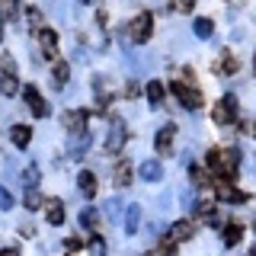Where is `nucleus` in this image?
I'll use <instances>...</instances> for the list:
<instances>
[{
    "label": "nucleus",
    "mask_w": 256,
    "mask_h": 256,
    "mask_svg": "<svg viewBox=\"0 0 256 256\" xmlns=\"http://www.w3.org/2000/svg\"><path fill=\"white\" fill-rule=\"evenodd\" d=\"M86 148H90V132H80V134H70V157L74 160H80L86 154Z\"/></svg>",
    "instance_id": "nucleus-9"
},
{
    "label": "nucleus",
    "mask_w": 256,
    "mask_h": 256,
    "mask_svg": "<svg viewBox=\"0 0 256 256\" xmlns=\"http://www.w3.org/2000/svg\"><path fill=\"white\" fill-rule=\"evenodd\" d=\"M118 214H122V202H118V198H109V202H106V218L116 221Z\"/></svg>",
    "instance_id": "nucleus-30"
},
{
    "label": "nucleus",
    "mask_w": 256,
    "mask_h": 256,
    "mask_svg": "<svg viewBox=\"0 0 256 256\" xmlns=\"http://www.w3.org/2000/svg\"><path fill=\"white\" fill-rule=\"evenodd\" d=\"M170 90H173V96H176V100H180L186 109H198V106H202V93H198L196 86L182 84V80H173V84H170Z\"/></svg>",
    "instance_id": "nucleus-1"
},
{
    "label": "nucleus",
    "mask_w": 256,
    "mask_h": 256,
    "mask_svg": "<svg viewBox=\"0 0 256 256\" xmlns=\"http://www.w3.org/2000/svg\"><path fill=\"white\" fill-rule=\"evenodd\" d=\"M122 224H125V234H128V237L138 234V230H141V205H128Z\"/></svg>",
    "instance_id": "nucleus-8"
},
{
    "label": "nucleus",
    "mask_w": 256,
    "mask_h": 256,
    "mask_svg": "<svg viewBox=\"0 0 256 256\" xmlns=\"http://www.w3.org/2000/svg\"><path fill=\"white\" fill-rule=\"evenodd\" d=\"M173 138H176V125H164V128H160V132L154 134L157 154H170V150H173Z\"/></svg>",
    "instance_id": "nucleus-6"
},
{
    "label": "nucleus",
    "mask_w": 256,
    "mask_h": 256,
    "mask_svg": "<svg viewBox=\"0 0 256 256\" xmlns=\"http://www.w3.org/2000/svg\"><path fill=\"white\" fill-rule=\"evenodd\" d=\"M68 77H70V68L64 61H54V86H64V84H68Z\"/></svg>",
    "instance_id": "nucleus-24"
},
{
    "label": "nucleus",
    "mask_w": 256,
    "mask_h": 256,
    "mask_svg": "<svg viewBox=\"0 0 256 256\" xmlns=\"http://www.w3.org/2000/svg\"><path fill=\"white\" fill-rule=\"evenodd\" d=\"M192 234H196V224H192V221H176L170 228V240H173V244H176V240H189Z\"/></svg>",
    "instance_id": "nucleus-13"
},
{
    "label": "nucleus",
    "mask_w": 256,
    "mask_h": 256,
    "mask_svg": "<svg viewBox=\"0 0 256 256\" xmlns=\"http://www.w3.org/2000/svg\"><path fill=\"white\" fill-rule=\"evenodd\" d=\"M196 4H198V0H173V6L180 13H192V10H196Z\"/></svg>",
    "instance_id": "nucleus-33"
},
{
    "label": "nucleus",
    "mask_w": 256,
    "mask_h": 256,
    "mask_svg": "<svg viewBox=\"0 0 256 256\" xmlns=\"http://www.w3.org/2000/svg\"><path fill=\"white\" fill-rule=\"evenodd\" d=\"M32 230H36L32 224H20V234H22V237H32Z\"/></svg>",
    "instance_id": "nucleus-37"
},
{
    "label": "nucleus",
    "mask_w": 256,
    "mask_h": 256,
    "mask_svg": "<svg viewBox=\"0 0 256 256\" xmlns=\"http://www.w3.org/2000/svg\"><path fill=\"white\" fill-rule=\"evenodd\" d=\"M10 138H13V144H16L20 150H26L29 141H32V128H29V125H13V128H10Z\"/></svg>",
    "instance_id": "nucleus-12"
},
{
    "label": "nucleus",
    "mask_w": 256,
    "mask_h": 256,
    "mask_svg": "<svg viewBox=\"0 0 256 256\" xmlns=\"http://www.w3.org/2000/svg\"><path fill=\"white\" fill-rule=\"evenodd\" d=\"M218 198H224V202H246V192H240V189H234V186H221L218 189Z\"/></svg>",
    "instance_id": "nucleus-18"
},
{
    "label": "nucleus",
    "mask_w": 256,
    "mask_h": 256,
    "mask_svg": "<svg viewBox=\"0 0 256 256\" xmlns=\"http://www.w3.org/2000/svg\"><path fill=\"white\" fill-rule=\"evenodd\" d=\"M112 182H116L118 189H122V186H128V182H132V166H128L125 160H122V164H116V173H112Z\"/></svg>",
    "instance_id": "nucleus-16"
},
{
    "label": "nucleus",
    "mask_w": 256,
    "mask_h": 256,
    "mask_svg": "<svg viewBox=\"0 0 256 256\" xmlns=\"http://www.w3.org/2000/svg\"><path fill=\"white\" fill-rule=\"evenodd\" d=\"M80 224H84L86 230H93L96 224H100V212H96V208H84V212H80Z\"/></svg>",
    "instance_id": "nucleus-22"
},
{
    "label": "nucleus",
    "mask_w": 256,
    "mask_h": 256,
    "mask_svg": "<svg viewBox=\"0 0 256 256\" xmlns=\"http://www.w3.org/2000/svg\"><path fill=\"white\" fill-rule=\"evenodd\" d=\"M26 208H29V212L42 208V196H38V189H26Z\"/></svg>",
    "instance_id": "nucleus-28"
},
{
    "label": "nucleus",
    "mask_w": 256,
    "mask_h": 256,
    "mask_svg": "<svg viewBox=\"0 0 256 256\" xmlns=\"http://www.w3.org/2000/svg\"><path fill=\"white\" fill-rule=\"evenodd\" d=\"M240 237H244V228H240V224H228V228H224V244L228 246H237Z\"/></svg>",
    "instance_id": "nucleus-21"
},
{
    "label": "nucleus",
    "mask_w": 256,
    "mask_h": 256,
    "mask_svg": "<svg viewBox=\"0 0 256 256\" xmlns=\"http://www.w3.org/2000/svg\"><path fill=\"white\" fill-rule=\"evenodd\" d=\"M77 189L84 192L86 198H93L96 196V176L90 170H84V173H77Z\"/></svg>",
    "instance_id": "nucleus-14"
},
{
    "label": "nucleus",
    "mask_w": 256,
    "mask_h": 256,
    "mask_svg": "<svg viewBox=\"0 0 256 256\" xmlns=\"http://www.w3.org/2000/svg\"><path fill=\"white\" fill-rule=\"evenodd\" d=\"M22 100H26V102H29V109H32V116H36V118H45V116H48V112H52V109H48V106H45V100H42V93H38V90H36V86H32V84L26 86V90H22Z\"/></svg>",
    "instance_id": "nucleus-5"
},
{
    "label": "nucleus",
    "mask_w": 256,
    "mask_h": 256,
    "mask_svg": "<svg viewBox=\"0 0 256 256\" xmlns=\"http://www.w3.org/2000/svg\"><path fill=\"white\" fill-rule=\"evenodd\" d=\"M90 253L93 256H106V240H102V237H90Z\"/></svg>",
    "instance_id": "nucleus-31"
},
{
    "label": "nucleus",
    "mask_w": 256,
    "mask_h": 256,
    "mask_svg": "<svg viewBox=\"0 0 256 256\" xmlns=\"http://www.w3.org/2000/svg\"><path fill=\"white\" fill-rule=\"evenodd\" d=\"M13 208V196H10V189H0V212H10Z\"/></svg>",
    "instance_id": "nucleus-32"
},
{
    "label": "nucleus",
    "mask_w": 256,
    "mask_h": 256,
    "mask_svg": "<svg viewBox=\"0 0 256 256\" xmlns=\"http://www.w3.org/2000/svg\"><path fill=\"white\" fill-rule=\"evenodd\" d=\"M148 100H150V109H160V102H164V84L160 80L148 84Z\"/></svg>",
    "instance_id": "nucleus-17"
},
{
    "label": "nucleus",
    "mask_w": 256,
    "mask_h": 256,
    "mask_svg": "<svg viewBox=\"0 0 256 256\" xmlns=\"http://www.w3.org/2000/svg\"><path fill=\"white\" fill-rule=\"evenodd\" d=\"M64 250H68V253H77V250H80V240H74V237L64 240Z\"/></svg>",
    "instance_id": "nucleus-34"
},
{
    "label": "nucleus",
    "mask_w": 256,
    "mask_h": 256,
    "mask_svg": "<svg viewBox=\"0 0 256 256\" xmlns=\"http://www.w3.org/2000/svg\"><path fill=\"white\" fill-rule=\"evenodd\" d=\"M125 134H128L125 122H122V118H112V122H109V138H106V154H122Z\"/></svg>",
    "instance_id": "nucleus-3"
},
{
    "label": "nucleus",
    "mask_w": 256,
    "mask_h": 256,
    "mask_svg": "<svg viewBox=\"0 0 256 256\" xmlns=\"http://www.w3.org/2000/svg\"><path fill=\"white\" fill-rule=\"evenodd\" d=\"M212 118L218 125H230V122H234V118H237V100H234V96H221L218 106L212 109Z\"/></svg>",
    "instance_id": "nucleus-4"
},
{
    "label": "nucleus",
    "mask_w": 256,
    "mask_h": 256,
    "mask_svg": "<svg viewBox=\"0 0 256 256\" xmlns=\"http://www.w3.org/2000/svg\"><path fill=\"white\" fill-rule=\"evenodd\" d=\"M16 90H20V84H16V74H6L4 80H0V93H4V96H13Z\"/></svg>",
    "instance_id": "nucleus-25"
},
{
    "label": "nucleus",
    "mask_w": 256,
    "mask_h": 256,
    "mask_svg": "<svg viewBox=\"0 0 256 256\" xmlns=\"http://www.w3.org/2000/svg\"><path fill=\"white\" fill-rule=\"evenodd\" d=\"M189 176H192V182H202V170H198V166H192Z\"/></svg>",
    "instance_id": "nucleus-36"
},
{
    "label": "nucleus",
    "mask_w": 256,
    "mask_h": 256,
    "mask_svg": "<svg viewBox=\"0 0 256 256\" xmlns=\"http://www.w3.org/2000/svg\"><path fill=\"white\" fill-rule=\"evenodd\" d=\"M16 6H20V0H0V20H13Z\"/></svg>",
    "instance_id": "nucleus-26"
},
{
    "label": "nucleus",
    "mask_w": 256,
    "mask_h": 256,
    "mask_svg": "<svg viewBox=\"0 0 256 256\" xmlns=\"http://www.w3.org/2000/svg\"><path fill=\"white\" fill-rule=\"evenodd\" d=\"M253 74H256V58H253Z\"/></svg>",
    "instance_id": "nucleus-40"
},
{
    "label": "nucleus",
    "mask_w": 256,
    "mask_h": 256,
    "mask_svg": "<svg viewBox=\"0 0 256 256\" xmlns=\"http://www.w3.org/2000/svg\"><path fill=\"white\" fill-rule=\"evenodd\" d=\"M80 4H90V0H80Z\"/></svg>",
    "instance_id": "nucleus-41"
},
{
    "label": "nucleus",
    "mask_w": 256,
    "mask_h": 256,
    "mask_svg": "<svg viewBox=\"0 0 256 256\" xmlns=\"http://www.w3.org/2000/svg\"><path fill=\"white\" fill-rule=\"evenodd\" d=\"M253 134H256V125H253Z\"/></svg>",
    "instance_id": "nucleus-42"
},
{
    "label": "nucleus",
    "mask_w": 256,
    "mask_h": 256,
    "mask_svg": "<svg viewBox=\"0 0 256 256\" xmlns=\"http://www.w3.org/2000/svg\"><path fill=\"white\" fill-rule=\"evenodd\" d=\"M192 32H196L198 38H212L214 36V22L212 20H196L192 22Z\"/></svg>",
    "instance_id": "nucleus-19"
},
{
    "label": "nucleus",
    "mask_w": 256,
    "mask_h": 256,
    "mask_svg": "<svg viewBox=\"0 0 256 256\" xmlns=\"http://www.w3.org/2000/svg\"><path fill=\"white\" fill-rule=\"evenodd\" d=\"M246 256H256V246H253V250H250V253H246Z\"/></svg>",
    "instance_id": "nucleus-39"
},
{
    "label": "nucleus",
    "mask_w": 256,
    "mask_h": 256,
    "mask_svg": "<svg viewBox=\"0 0 256 256\" xmlns=\"http://www.w3.org/2000/svg\"><path fill=\"white\" fill-rule=\"evenodd\" d=\"M22 186H26V189H36L38 186V166L36 164H29L26 170H22Z\"/></svg>",
    "instance_id": "nucleus-23"
},
{
    "label": "nucleus",
    "mask_w": 256,
    "mask_h": 256,
    "mask_svg": "<svg viewBox=\"0 0 256 256\" xmlns=\"http://www.w3.org/2000/svg\"><path fill=\"white\" fill-rule=\"evenodd\" d=\"M36 36H38V42H42L45 58H54V48H58V32H54V29H36Z\"/></svg>",
    "instance_id": "nucleus-7"
},
{
    "label": "nucleus",
    "mask_w": 256,
    "mask_h": 256,
    "mask_svg": "<svg viewBox=\"0 0 256 256\" xmlns=\"http://www.w3.org/2000/svg\"><path fill=\"white\" fill-rule=\"evenodd\" d=\"M237 164H240V150L237 148H230V150H221V164L224 166V173H230V180H234V170H237Z\"/></svg>",
    "instance_id": "nucleus-15"
},
{
    "label": "nucleus",
    "mask_w": 256,
    "mask_h": 256,
    "mask_svg": "<svg viewBox=\"0 0 256 256\" xmlns=\"http://www.w3.org/2000/svg\"><path fill=\"white\" fill-rule=\"evenodd\" d=\"M64 128H68L70 134L86 132V112H74V109H70L68 116H64Z\"/></svg>",
    "instance_id": "nucleus-10"
},
{
    "label": "nucleus",
    "mask_w": 256,
    "mask_h": 256,
    "mask_svg": "<svg viewBox=\"0 0 256 256\" xmlns=\"http://www.w3.org/2000/svg\"><path fill=\"white\" fill-rule=\"evenodd\" d=\"M0 256H20V250H13V246H10V250H4Z\"/></svg>",
    "instance_id": "nucleus-38"
},
{
    "label": "nucleus",
    "mask_w": 256,
    "mask_h": 256,
    "mask_svg": "<svg viewBox=\"0 0 256 256\" xmlns=\"http://www.w3.org/2000/svg\"><path fill=\"white\" fill-rule=\"evenodd\" d=\"M138 173H141V180H144V182H160V180H164V166H160L157 160H144Z\"/></svg>",
    "instance_id": "nucleus-11"
},
{
    "label": "nucleus",
    "mask_w": 256,
    "mask_h": 256,
    "mask_svg": "<svg viewBox=\"0 0 256 256\" xmlns=\"http://www.w3.org/2000/svg\"><path fill=\"white\" fill-rule=\"evenodd\" d=\"M234 70H237V58L234 54H224L221 64H218V74H234Z\"/></svg>",
    "instance_id": "nucleus-27"
},
{
    "label": "nucleus",
    "mask_w": 256,
    "mask_h": 256,
    "mask_svg": "<svg viewBox=\"0 0 256 256\" xmlns=\"http://www.w3.org/2000/svg\"><path fill=\"white\" fill-rule=\"evenodd\" d=\"M173 253H176V244H173V240H166V244L154 246V250H150L148 256H173Z\"/></svg>",
    "instance_id": "nucleus-29"
},
{
    "label": "nucleus",
    "mask_w": 256,
    "mask_h": 256,
    "mask_svg": "<svg viewBox=\"0 0 256 256\" xmlns=\"http://www.w3.org/2000/svg\"><path fill=\"white\" fill-rule=\"evenodd\" d=\"M138 93H141V86H138V84H134V80H132V84L125 86V96H138Z\"/></svg>",
    "instance_id": "nucleus-35"
},
{
    "label": "nucleus",
    "mask_w": 256,
    "mask_h": 256,
    "mask_svg": "<svg viewBox=\"0 0 256 256\" xmlns=\"http://www.w3.org/2000/svg\"><path fill=\"white\" fill-rule=\"evenodd\" d=\"M150 32H154V16H150V13H138L132 20V42L144 45L150 38Z\"/></svg>",
    "instance_id": "nucleus-2"
},
{
    "label": "nucleus",
    "mask_w": 256,
    "mask_h": 256,
    "mask_svg": "<svg viewBox=\"0 0 256 256\" xmlns=\"http://www.w3.org/2000/svg\"><path fill=\"white\" fill-rule=\"evenodd\" d=\"M48 224H64V205L58 202V198L48 202Z\"/></svg>",
    "instance_id": "nucleus-20"
}]
</instances>
